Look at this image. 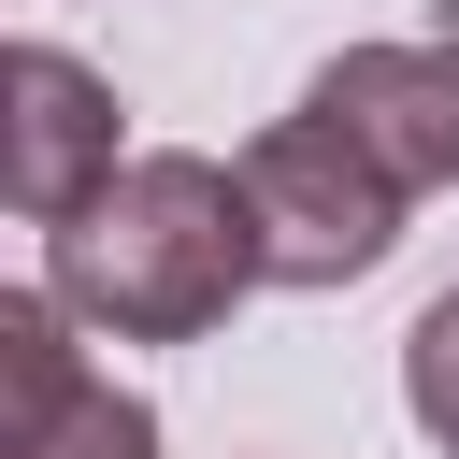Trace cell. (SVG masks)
I'll use <instances>...</instances> for the list:
<instances>
[{"mask_svg":"<svg viewBox=\"0 0 459 459\" xmlns=\"http://www.w3.org/2000/svg\"><path fill=\"white\" fill-rule=\"evenodd\" d=\"M43 287H57L86 330H115V344H201V330H230L244 287H273L258 201H244L230 158L158 143V158H129L72 230H43Z\"/></svg>","mask_w":459,"mask_h":459,"instance_id":"6da1fadb","label":"cell"},{"mask_svg":"<svg viewBox=\"0 0 459 459\" xmlns=\"http://www.w3.org/2000/svg\"><path fill=\"white\" fill-rule=\"evenodd\" d=\"M301 115H330L402 201L416 186H459V43H344L301 86Z\"/></svg>","mask_w":459,"mask_h":459,"instance_id":"5b68a950","label":"cell"},{"mask_svg":"<svg viewBox=\"0 0 459 459\" xmlns=\"http://www.w3.org/2000/svg\"><path fill=\"white\" fill-rule=\"evenodd\" d=\"M244 201H258V258L273 287H359L387 244H402V186L330 129V115H287L244 143Z\"/></svg>","mask_w":459,"mask_h":459,"instance_id":"7a4b0ae2","label":"cell"},{"mask_svg":"<svg viewBox=\"0 0 459 459\" xmlns=\"http://www.w3.org/2000/svg\"><path fill=\"white\" fill-rule=\"evenodd\" d=\"M402 402H416V430L459 459V287H445V301L402 330Z\"/></svg>","mask_w":459,"mask_h":459,"instance_id":"8992f818","label":"cell"},{"mask_svg":"<svg viewBox=\"0 0 459 459\" xmlns=\"http://www.w3.org/2000/svg\"><path fill=\"white\" fill-rule=\"evenodd\" d=\"M115 172H129L115 158V86L86 57H57V43H14L0 57V201L29 230H72Z\"/></svg>","mask_w":459,"mask_h":459,"instance_id":"277c9868","label":"cell"},{"mask_svg":"<svg viewBox=\"0 0 459 459\" xmlns=\"http://www.w3.org/2000/svg\"><path fill=\"white\" fill-rule=\"evenodd\" d=\"M0 459H158V416L72 359V301L14 287L0 301Z\"/></svg>","mask_w":459,"mask_h":459,"instance_id":"3957f363","label":"cell"}]
</instances>
